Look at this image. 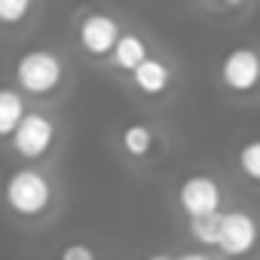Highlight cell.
<instances>
[{
  "label": "cell",
  "instance_id": "obj_15",
  "mask_svg": "<svg viewBox=\"0 0 260 260\" xmlns=\"http://www.w3.org/2000/svg\"><path fill=\"white\" fill-rule=\"evenodd\" d=\"M58 260H98V251L86 242H71L58 251Z\"/></svg>",
  "mask_w": 260,
  "mask_h": 260
},
{
  "label": "cell",
  "instance_id": "obj_13",
  "mask_svg": "<svg viewBox=\"0 0 260 260\" xmlns=\"http://www.w3.org/2000/svg\"><path fill=\"white\" fill-rule=\"evenodd\" d=\"M34 10V0H0V25L16 28L22 25Z\"/></svg>",
  "mask_w": 260,
  "mask_h": 260
},
{
  "label": "cell",
  "instance_id": "obj_3",
  "mask_svg": "<svg viewBox=\"0 0 260 260\" xmlns=\"http://www.w3.org/2000/svg\"><path fill=\"white\" fill-rule=\"evenodd\" d=\"M55 135H58V128H55L49 113L25 110V116L19 119V125L13 128V135H10V144H13V150L22 159H43L52 150Z\"/></svg>",
  "mask_w": 260,
  "mask_h": 260
},
{
  "label": "cell",
  "instance_id": "obj_17",
  "mask_svg": "<svg viewBox=\"0 0 260 260\" xmlns=\"http://www.w3.org/2000/svg\"><path fill=\"white\" fill-rule=\"evenodd\" d=\"M220 4H223V7H230V10H236V7H242V4H245V0H220Z\"/></svg>",
  "mask_w": 260,
  "mask_h": 260
},
{
  "label": "cell",
  "instance_id": "obj_5",
  "mask_svg": "<svg viewBox=\"0 0 260 260\" xmlns=\"http://www.w3.org/2000/svg\"><path fill=\"white\" fill-rule=\"evenodd\" d=\"M254 245H257V220L242 208L220 211L217 245L214 248L226 257H245V254L254 251Z\"/></svg>",
  "mask_w": 260,
  "mask_h": 260
},
{
  "label": "cell",
  "instance_id": "obj_4",
  "mask_svg": "<svg viewBox=\"0 0 260 260\" xmlns=\"http://www.w3.org/2000/svg\"><path fill=\"white\" fill-rule=\"evenodd\" d=\"M178 205L187 214V220L217 214L220 205H223V190H220L217 178H211L205 172H193L178 184Z\"/></svg>",
  "mask_w": 260,
  "mask_h": 260
},
{
  "label": "cell",
  "instance_id": "obj_14",
  "mask_svg": "<svg viewBox=\"0 0 260 260\" xmlns=\"http://www.w3.org/2000/svg\"><path fill=\"white\" fill-rule=\"evenodd\" d=\"M236 162H239L242 175H245V178H248L251 184H257V181H260V144H257L254 138L242 144V150H239Z\"/></svg>",
  "mask_w": 260,
  "mask_h": 260
},
{
  "label": "cell",
  "instance_id": "obj_6",
  "mask_svg": "<svg viewBox=\"0 0 260 260\" xmlns=\"http://www.w3.org/2000/svg\"><path fill=\"white\" fill-rule=\"evenodd\" d=\"M260 80V58L254 46H233L226 49V55L220 58V83L230 92H254Z\"/></svg>",
  "mask_w": 260,
  "mask_h": 260
},
{
  "label": "cell",
  "instance_id": "obj_8",
  "mask_svg": "<svg viewBox=\"0 0 260 260\" xmlns=\"http://www.w3.org/2000/svg\"><path fill=\"white\" fill-rule=\"evenodd\" d=\"M132 83H135V89H138L141 95L156 98V95H162V92L172 86V68H169L162 58L147 55V58L132 71Z\"/></svg>",
  "mask_w": 260,
  "mask_h": 260
},
{
  "label": "cell",
  "instance_id": "obj_1",
  "mask_svg": "<svg viewBox=\"0 0 260 260\" xmlns=\"http://www.w3.org/2000/svg\"><path fill=\"white\" fill-rule=\"evenodd\" d=\"M52 199H55V187H52L49 175L34 169V166L13 169L7 175V181H4V202L19 217H40V214H46Z\"/></svg>",
  "mask_w": 260,
  "mask_h": 260
},
{
  "label": "cell",
  "instance_id": "obj_12",
  "mask_svg": "<svg viewBox=\"0 0 260 260\" xmlns=\"http://www.w3.org/2000/svg\"><path fill=\"white\" fill-rule=\"evenodd\" d=\"M217 223H220V211L217 214H205V217H190V236L193 242L214 248L217 245Z\"/></svg>",
  "mask_w": 260,
  "mask_h": 260
},
{
  "label": "cell",
  "instance_id": "obj_11",
  "mask_svg": "<svg viewBox=\"0 0 260 260\" xmlns=\"http://www.w3.org/2000/svg\"><path fill=\"white\" fill-rule=\"evenodd\" d=\"M25 98L19 89L0 86V138H10L13 128L19 125V119L25 116Z\"/></svg>",
  "mask_w": 260,
  "mask_h": 260
},
{
  "label": "cell",
  "instance_id": "obj_9",
  "mask_svg": "<svg viewBox=\"0 0 260 260\" xmlns=\"http://www.w3.org/2000/svg\"><path fill=\"white\" fill-rule=\"evenodd\" d=\"M147 55H150V52H147V40H144V37H138V34H132V31H122V34L116 37L113 49H110V64H113L116 71H122V74H132Z\"/></svg>",
  "mask_w": 260,
  "mask_h": 260
},
{
  "label": "cell",
  "instance_id": "obj_18",
  "mask_svg": "<svg viewBox=\"0 0 260 260\" xmlns=\"http://www.w3.org/2000/svg\"><path fill=\"white\" fill-rule=\"evenodd\" d=\"M147 260H175V257H172V254H150Z\"/></svg>",
  "mask_w": 260,
  "mask_h": 260
},
{
  "label": "cell",
  "instance_id": "obj_2",
  "mask_svg": "<svg viewBox=\"0 0 260 260\" xmlns=\"http://www.w3.org/2000/svg\"><path fill=\"white\" fill-rule=\"evenodd\" d=\"M13 77H16L19 92L46 98V95L58 92V86L64 80V61L58 52H52L46 46H31L16 58Z\"/></svg>",
  "mask_w": 260,
  "mask_h": 260
},
{
  "label": "cell",
  "instance_id": "obj_7",
  "mask_svg": "<svg viewBox=\"0 0 260 260\" xmlns=\"http://www.w3.org/2000/svg\"><path fill=\"white\" fill-rule=\"evenodd\" d=\"M122 34L119 22L107 13H86L77 25V40H80V49L89 52L92 58H104L110 55L116 37Z\"/></svg>",
  "mask_w": 260,
  "mask_h": 260
},
{
  "label": "cell",
  "instance_id": "obj_16",
  "mask_svg": "<svg viewBox=\"0 0 260 260\" xmlns=\"http://www.w3.org/2000/svg\"><path fill=\"white\" fill-rule=\"evenodd\" d=\"M175 260H214V257L205 254V251H184V254H178Z\"/></svg>",
  "mask_w": 260,
  "mask_h": 260
},
{
  "label": "cell",
  "instance_id": "obj_10",
  "mask_svg": "<svg viewBox=\"0 0 260 260\" xmlns=\"http://www.w3.org/2000/svg\"><path fill=\"white\" fill-rule=\"evenodd\" d=\"M119 144H122V150L132 159H144L156 147V132L147 122H128V125H122V132H119Z\"/></svg>",
  "mask_w": 260,
  "mask_h": 260
}]
</instances>
